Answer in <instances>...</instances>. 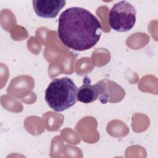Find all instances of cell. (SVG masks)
Wrapping results in <instances>:
<instances>
[{
  "label": "cell",
  "mask_w": 158,
  "mask_h": 158,
  "mask_svg": "<svg viewBox=\"0 0 158 158\" xmlns=\"http://www.w3.org/2000/svg\"><path fill=\"white\" fill-rule=\"evenodd\" d=\"M57 33L65 46L83 51L93 48L99 41L102 27L99 20L89 10L72 7L60 15Z\"/></svg>",
  "instance_id": "1"
},
{
  "label": "cell",
  "mask_w": 158,
  "mask_h": 158,
  "mask_svg": "<svg viewBox=\"0 0 158 158\" xmlns=\"http://www.w3.org/2000/svg\"><path fill=\"white\" fill-rule=\"evenodd\" d=\"M78 88L73 80L67 77L54 79L45 91V100L56 112H62L77 101Z\"/></svg>",
  "instance_id": "2"
},
{
  "label": "cell",
  "mask_w": 158,
  "mask_h": 158,
  "mask_svg": "<svg viewBox=\"0 0 158 158\" xmlns=\"http://www.w3.org/2000/svg\"><path fill=\"white\" fill-rule=\"evenodd\" d=\"M136 20L135 7L126 1L115 3L109 13V23L111 28L118 32L130 30Z\"/></svg>",
  "instance_id": "3"
},
{
  "label": "cell",
  "mask_w": 158,
  "mask_h": 158,
  "mask_svg": "<svg viewBox=\"0 0 158 158\" xmlns=\"http://www.w3.org/2000/svg\"><path fill=\"white\" fill-rule=\"evenodd\" d=\"M108 96L104 84L98 82L94 85L91 83V80L85 77L83 80V85L78 89L77 100L85 104H88L95 101L99 98L102 103L107 102Z\"/></svg>",
  "instance_id": "4"
},
{
  "label": "cell",
  "mask_w": 158,
  "mask_h": 158,
  "mask_svg": "<svg viewBox=\"0 0 158 158\" xmlns=\"http://www.w3.org/2000/svg\"><path fill=\"white\" fill-rule=\"evenodd\" d=\"M34 11L38 17L53 19L57 16L60 10L65 6L64 0H33Z\"/></svg>",
  "instance_id": "5"
}]
</instances>
